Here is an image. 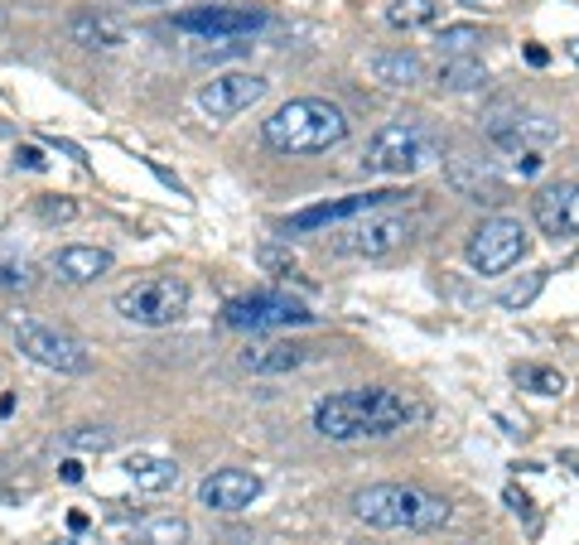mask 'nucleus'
Listing matches in <instances>:
<instances>
[{
    "mask_svg": "<svg viewBox=\"0 0 579 545\" xmlns=\"http://www.w3.org/2000/svg\"><path fill=\"white\" fill-rule=\"evenodd\" d=\"M434 44H440L444 59H473V49L483 44V30L478 24H444Z\"/></svg>",
    "mask_w": 579,
    "mask_h": 545,
    "instance_id": "a878e982",
    "label": "nucleus"
},
{
    "mask_svg": "<svg viewBox=\"0 0 579 545\" xmlns=\"http://www.w3.org/2000/svg\"><path fill=\"white\" fill-rule=\"evenodd\" d=\"M305 363H309L305 343H266V348H246L242 353V367L256 371V377H281V371H295Z\"/></svg>",
    "mask_w": 579,
    "mask_h": 545,
    "instance_id": "6ab92c4d",
    "label": "nucleus"
},
{
    "mask_svg": "<svg viewBox=\"0 0 579 545\" xmlns=\"http://www.w3.org/2000/svg\"><path fill=\"white\" fill-rule=\"evenodd\" d=\"M112 265H116L112 251H102V247H59L54 261H49V271L69 285H87V281H102Z\"/></svg>",
    "mask_w": 579,
    "mask_h": 545,
    "instance_id": "f3484780",
    "label": "nucleus"
},
{
    "mask_svg": "<svg viewBox=\"0 0 579 545\" xmlns=\"http://www.w3.org/2000/svg\"><path fill=\"white\" fill-rule=\"evenodd\" d=\"M434 20H440L434 0H391L387 6V24H397V30H425Z\"/></svg>",
    "mask_w": 579,
    "mask_h": 545,
    "instance_id": "393cba45",
    "label": "nucleus"
},
{
    "mask_svg": "<svg viewBox=\"0 0 579 545\" xmlns=\"http://www.w3.org/2000/svg\"><path fill=\"white\" fill-rule=\"evenodd\" d=\"M444 175H450V184L469 203H503L507 179H503V169H497V159H488V155H454Z\"/></svg>",
    "mask_w": 579,
    "mask_h": 545,
    "instance_id": "4468645a",
    "label": "nucleus"
},
{
    "mask_svg": "<svg viewBox=\"0 0 579 545\" xmlns=\"http://www.w3.org/2000/svg\"><path fill=\"white\" fill-rule=\"evenodd\" d=\"M406 189H367V193H348L338 203H319V208H305L295 218H285V232H314V228H328V222H358V218H372L377 208H391V203H406Z\"/></svg>",
    "mask_w": 579,
    "mask_h": 545,
    "instance_id": "9d476101",
    "label": "nucleus"
},
{
    "mask_svg": "<svg viewBox=\"0 0 579 545\" xmlns=\"http://www.w3.org/2000/svg\"><path fill=\"white\" fill-rule=\"evenodd\" d=\"M372 77L377 83H387V87H415L420 77H425V63L415 59V53H372Z\"/></svg>",
    "mask_w": 579,
    "mask_h": 545,
    "instance_id": "4be33fe9",
    "label": "nucleus"
},
{
    "mask_svg": "<svg viewBox=\"0 0 579 545\" xmlns=\"http://www.w3.org/2000/svg\"><path fill=\"white\" fill-rule=\"evenodd\" d=\"M411 416H415V406L406 401V396L387 391V387H358V391L324 396V401L314 406V430L334 444H352V440L397 434Z\"/></svg>",
    "mask_w": 579,
    "mask_h": 545,
    "instance_id": "f257e3e1",
    "label": "nucleus"
},
{
    "mask_svg": "<svg viewBox=\"0 0 579 545\" xmlns=\"http://www.w3.org/2000/svg\"><path fill=\"white\" fill-rule=\"evenodd\" d=\"M63 483H83V463H77V459L63 463Z\"/></svg>",
    "mask_w": 579,
    "mask_h": 545,
    "instance_id": "72a5a7b5",
    "label": "nucleus"
},
{
    "mask_svg": "<svg viewBox=\"0 0 579 545\" xmlns=\"http://www.w3.org/2000/svg\"><path fill=\"white\" fill-rule=\"evenodd\" d=\"M15 165H24V169H44V155H39L34 145H24V150L15 155Z\"/></svg>",
    "mask_w": 579,
    "mask_h": 545,
    "instance_id": "473e14b6",
    "label": "nucleus"
},
{
    "mask_svg": "<svg viewBox=\"0 0 579 545\" xmlns=\"http://www.w3.org/2000/svg\"><path fill=\"white\" fill-rule=\"evenodd\" d=\"M63 444L77 449V454H107L116 444V430H107V425H77V430L63 434Z\"/></svg>",
    "mask_w": 579,
    "mask_h": 545,
    "instance_id": "bb28decb",
    "label": "nucleus"
},
{
    "mask_svg": "<svg viewBox=\"0 0 579 545\" xmlns=\"http://www.w3.org/2000/svg\"><path fill=\"white\" fill-rule=\"evenodd\" d=\"M39 285V265L24 256L20 247H10L0 237V295H24V290Z\"/></svg>",
    "mask_w": 579,
    "mask_h": 545,
    "instance_id": "412c9836",
    "label": "nucleus"
},
{
    "mask_svg": "<svg viewBox=\"0 0 579 545\" xmlns=\"http://www.w3.org/2000/svg\"><path fill=\"white\" fill-rule=\"evenodd\" d=\"M531 212L546 237H575L579 232V179L575 184H550L531 198Z\"/></svg>",
    "mask_w": 579,
    "mask_h": 545,
    "instance_id": "dca6fc26",
    "label": "nucleus"
},
{
    "mask_svg": "<svg viewBox=\"0 0 579 545\" xmlns=\"http://www.w3.org/2000/svg\"><path fill=\"white\" fill-rule=\"evenodd\" d=\"M136 545H189V522L183 516H150L136 526Z\"/></svg>",
    "mask_w": 579,
    "mask_h": 545,
    "instance_id": "b1692460",
    "label": "nucleus"
},
{
    "mask_svg": "<svg viewBox=\"0 0 579 545\" xmlns=\"http://www.w3.org/2000/svg\"><path fill=\"white\" fill-rule=\"evenodd\" d=\"M512 377H517L526 391H536V396H560L565 391V377L556 367H512Z\"/></svg>",
    "mask_w": 579,
    "mask_h": 545,
    "instance_id": "cd10ccee",
    "label": "nucleus"
},
{
    "mask_svg": "<svg viewBox=\"0 0 579 545\" xmlns=\"http://www.w3.org/2000/svg\"><path fill=\"white\" fill-rule=\"evenodd\" d=\"M179 34H199L203 44H218V39H252L256 30H266V15L246 6H193L175 15Z\"/></svg>",
    "mask_w": 579,
    "mask_h": 545,
    "instance_id": "1a4fd4ad",
    "label": "nucleus"
},
{
    "mask_svg": "<svg viewBox=\"0 0 579 545\" xmlns=\"http://www.w3.org/2000/svg\"><path fill=\"white\" fill-rule=\"evenodd\" d=\"M15 343H20L24 357H34V363L49 367V371H63V377H83V371L92 367L87 348L73 334L49 328V324H34V318H20L15 324Z\"/></svg>",
    "mask_w": 579,
    "mask_h": 545,
    "instance_id": "0eeeda50",
    "label": "nucleus"
},
{
    "mask_svg": "<svg viewBox=\"0 0 579 545\" xmlns=\"http://www.w3.org/2000/svg\"><path fill=\"white\" fill-rule=\"evenodd\" d=\"M69 39L83 49H122L126 24L107 10H77V15H69Z\"/></svg>",
    "mask_w": 579,
    "mask_h": 545,
    "instance_id": "a211bd4d",
    "label": "nucleus"
},
{
    "mask_svg": "<svg viewBox=\"0 0 579 545\" xmlns=\"http://www.w3.org/2000/svg\"><path fill=\"white\" fill-rule=\"evenodd\" d=\"M73 203H69V198H63V203H39V218H44V222H69L73 218Z\"/></svg>",
    "mask_w": 579,
    "mask_h": 545,
    "instance_id": "7c9ffc66",
    "label": "nucleus"
},
{
    "mask_svg": "<svg viewBox=\"0 0 579 545\" xmlns=\"http://www.w3.org/2000/svg\"><path fill=\"white\" fill-rule=\"evenodd\" d=\"M126 478L140 488V493H169V488L183 478V469L175 459H160V454H130L126 459Z\"/></svg>",
    "mask_w": 579,
    "mask_h": 545,
    "instance_id": "aec40b11",
    "label": "nucleus"
},
{
    "mask_svg": "<svg viewBox=\"0 0 579 545\" xmlns=\"http://www.w3.org/2000/svg\"><path fill=\"white\" fill-rule=\"evenodd\" d=\"M183 310H189V285L179 275H150L116 295V314L136 328H169L183 318Z\"/></svg>",
    "mask_w": 579,
    "mask_h": 545,
    "instance_id": "39448f33",
    "label": "nucleus"
},
{
    "mask_svg": "<svg viewBox=\"0 0 579 545\" xmlns=\"http://www.w3.org/2000/svg\"><path fill=\"white\" fill-rule=\"evenodd\" d=\"M526 247H531V237H526V228L517 218H488L483 228L469 232L464 256L478 275H503L526 256Z\"/></svg>",
    "mask_w": 579,
    "mask_h": 545,
    "instance_id": "423d86ee",
    "label": "nucleus"
},
{
    "mask_svg": "<svg viewBox=\"0 0 579 545\" xmlns=\"http://www.w3.org/2000/svg\"><path fill=\"white\" fill-rule=\"evenodd\" d=\"M261 497V478L246 469H218L199 483V502L208 512H246Z\"/></svg>",
    "mask_w": 579,
    "mask_h": 545,
    "instance_id": "2eb2a0df",
    "label": "nucleus"
},
{
    "mask_svg": "<svg viewBox=\"0 0 579 545\" xmlns=\"http://www.w3.org/2000/svg\"><path fill=\"white\" fill-rule=\"evenodd\" d=\"M507 507L517 512V516H526V522H531V497H526L522 488H507Z\"/></svg>",
    "mask_w": 579,
    "mask_h": 545,
    "instance_id": "2f4dec72",
    "label": "nucleus"
},
{
    "mask_svg": "<svg viewBox=\"0 0 579 545\" xmlns=\"http://www.w3.org/2000/svg\"><path fill=\"white\" fill-rule=\"evenodd\" d=\"M546 275H550V271H536V275H531V281H526V285H512L507 295H503V304H507V310H522V304H531L536 295H541Z\"/></svg>",
    "mask_w": 579,
    "mask_h": 545,
    "instance_id": "c85d7f7f",
    "label": "nucleus"
},
{
    "mask_svg": "<svg viewBox=\"0 0 579 545\" xmlns=\"http://www.w3.org/2000/svg\"><path fill=\"white\" fill-rule=\"evenodd\" d=\"M266 77L261 73H218L213 83H203L199 87V106L213 122H232V116H242V112H252V106L266 97Z\"/></svg>",
    "mask_w": 579,
    "mask_h": 545,
    "instance_id": "9b49d317",
    "label": "nucleus"
},
{
    "mask_svg": "<svg viewBox=\"0 0 579 545\" xmlns=\"http://www.w3.org/2000/svg\"><path fill=\"white\" fill-rule=\"evenodd\" d=\"M565 459H570V463H579V459H575V454H565Z\"/></svg>",
    "mask_w": 579,
    "mask_h": 545,
    "instance_id": "ea45409f",
    "label": "nucleus"
},
{
    "mask_svg": "<svg viewBox=\"0 0 579 545\" xmlns=\"http://www.w3.org/2000/svg\"><path fill=\"white\" fill-rule=\"evenodd\" d=\"M556 136H560V126L550 122V116H531V112L493 116V122H488V140L507 159H517V155H546V145H556Z\"/></svg>",
    "mask_w": 579,
    "mask_h": 545,
    "instance_id": "ddd939ff",
    "label": "nucleus"
},
{
    "mask_svg": "<svg viewBox=\"0 0 579 545\" xmlns=\"http://www.w3.org/2000/svg\"><path fill=\"white\" fill-rule=\"evenodd\" d=\"M352 512H358V522L377 526V531H440L454 516V507L444 497L420 493V488H406V483L362 488L352 497Z\"/></svg>",
    "mask_w": 579,
    "mask_h": 545,
    "instance_id": "7ed1b4c3",
    "label": "nucleus"
},
{
    "mask_svg": "<svg viewBox=\"0 0 579 545\" xmlns=\"http://www.w3.org/2000/svg\"><path fill=\"white\" fill-rule=\"evenodd\" d=\"M488 83V69L478 59H444L440 63V87L444 92H473Z\"/></svg>",
    "mask_w": 579,
    "mask_h": 545,
    "instance_id": "5701e85b",
    "label": "nucleus"
},
{
    "mask_svg": "<svg viewBox=\"0 0 579 545\" xmlns=\"http://www.w3.org/2000/svg\"><path fill=\"white\" fill-rule=\"evenodd\" d=\"M434 155H440V136H434L425 122L401 116V122H387L381 130H372L362 165L381 169V175H415V169H425Z\"/></svg>",
    "mask_w": 579,
    "mask_h": 545,
    "instance_id": "20e7f679",
    "label": "nucleus"
},
{
    "mask_svg": "<svg viewBox=\"0 0 579 545\" xmlns=\"http://www.w3.org/2000/svg\"><path fill=\"white\" fill-rule=\"evenodd\" d=\"M309 318L314 314L305 304L281 295V290H256V295L222 304V324L228 328H299V324H309Z\"/></svg>",
    "mask_w": 579,
    "mask_h": 545,
    "instance_id": "6e6552de",
    "label": "nucleus"
},
{
    "mask_svg": "<svg viewBox=\"0 0 579 545\" xmlns=\"http://www.w3.org/2000/svg\"><path fill=\"white\" fill-rule=\"evenodd\" d=\"M261 140L275 155H319L348 140V116L344 106L324 102V97H295L261 122Z\"/></svg>",
    "mask_w": 579,
    "mask_h": 545,
    "instance_id": "f03ea898",
    "label": "nucleus"
},
{
    "mask_svg": "<svg viewBox=\"0 0 579 545\" xmlns=\"http://www.w3.org/2000/svg\"><path fill=\"white\" fill-rule=\"evenodd\" d=\"M6 24H10V15H6V6H0V30H6Z\"/></svg>",
    "mask_w": 579,
    "mask_h": 545,
    "instance_id": "4c0bfd02",
    "label": "nucleus"
},
{
    "mask_svg": "<svg viewBox=\"0 0 579 545\" xmlns=\"http://www.w3.org/2000/svg\"><path fill=\"white\" fill-rule=\"evenodd\" d=\"M54 545H92V541H83V536H63V541H54Z\"/></svg>",
    "mask_w": 579,
    "mask_h": 545,
    "instance_id": "c9c22d12",
    "label": "nucleus"
},
{
    "mask_svg": "<svg viewBox=\"0 0 579 545\" xmlns=\"http://www.w3.org/2000/svg\"><path fill=\"white\" fill-rule=\"evenodd\" d=\"M256 261L266 265V271H285V275H290V265H295V256H290V251H275V247H261Z\"/></svg>",
    "mask_w": 579,
    "mask_h": 545,
    "instance_id": "c756f323",
    "label": "nucleus"
},
{
    "mask_svg": "<svg viewBox=\"0 0 579 545\" xmlns=\"http://www.w3.org/2000/svg\"><path fill=\"white\" fill-rule=\"evenodd\" d=\"M130 6H165V0H130Z\"/></svg>",
    "mask_w": 579,
    "mask_h": 545,
    "instance_id": "e433bc0d",
    "label": "nucleus"
},
{
    "mask_svg": "<svg viewBox=\"0 0 579 545\" xmlns=\"http://www.w3.org/2000/svg\"><path fill=\"white\" fill-rule=\"evenodd\" d=\"M565 53H570V59L579 63V39H565Z\"/></svg>",
    "mask_w": 579,
    "mask_h": 545,
    "instance_id": "f704fd0d",
    "label": "nucleus"
},
{
    "mask_svg": "<svg viewBox=\"0 0 579 545\" xmlns=\"http://www.w3.org/2000/svg\"><path fill=\"white\" fill-rule=\"evenodd\" d=\"M415 237V228L406 218H358L352 228H344L334 237V251H344V256H387V251L406 247Z\"/></svg>",
    "mask_w": 579,
    "mask_h": 545,
    "instance_id": "f8f14e48",
    "label": "nucleus"
},
{
    "mask_svg": "<svg viewBox=\"0 0 579 545\" xmlns=\"http://www.w3.org/2000/svg\"><path fill=\"white\" fill-rule=\"evenodd\" d=\"M464 6H483V0H464Z\"/></svg>",
    "mask_w": 579,
    "mask_h": 545,
    "instance_id": "58836bf2",
    "label": "nucleus"
}]
</instances>
